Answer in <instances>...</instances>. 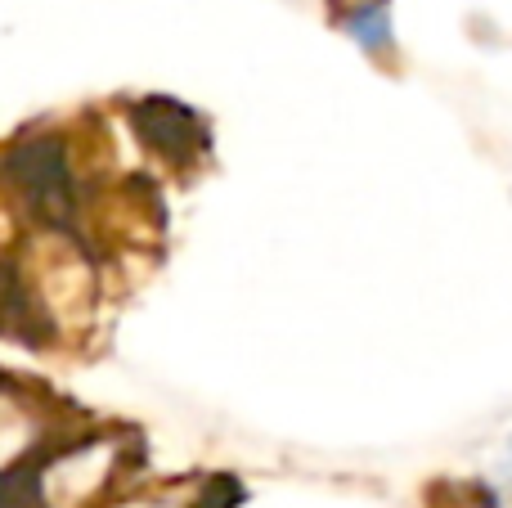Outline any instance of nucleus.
I'll list each match as a JSON object with an SVG mask.
<instances>
[{
    "label": "nucleus",
    "instance_id": "f257e3e1",
    "mask_svg": "<svg viewBox=\"0 0 512 508\" xmlns=\"http://www.w3.org/2000/svg\"><path fill=\"white\" fill-rule=\"evenodd\" d=\"M342 27L360 50H369V54L391 50V5L387 0H355L342 14Z\"/></svg>",
    "mask_w": 512,
    "mask_h": 508
}]
</instances>
